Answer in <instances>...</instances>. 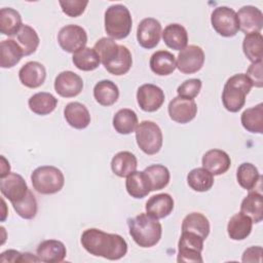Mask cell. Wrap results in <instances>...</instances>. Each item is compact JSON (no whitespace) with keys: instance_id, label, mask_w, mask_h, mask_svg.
I'll return each instance as SVG.
<instances>
[{"instance_id":"6da1fadb","label":"cell","mask_w":263,"mask_h":263,"mask_svg":"<svg viewBox=\"0 0 263 263\" xmlns=\"http://www.w3.org/2000/svg\"><path fill=\"white\" fill-rule=\"evenodd\" d=\"M80 242L90 255L108 260H119L127 253V243L121 235L107 233L98 228L84 230Z\"/></svg>"},{"instance_id":"7a4b0ae2","label":"cell","mask_w":263,"mask_h":263,"mask_svg":"<svg viewBox=\"0 0 263 263\" xmlns=\"http://www.w3.org/2000/svg\"><path fill=\"white\" fill-rule=\"evenodd\" d=\"M129 235L141 248H151L158 243L162 234V226L158 220L146 213H141L127 220Z\"/></svg>"},{"instance_id":"3957f363","label":"cell","mask_w":263,"mask_h":263,"mask_svg":"<svg viewBox=\"0 0 263 263\" xmlns=\"http://www.w3.org/2000/svg\"><path fill=\"white\" fill-rule=\"evenodd\" d=\"M252 88V83L243 73H238L227 79L222 91L224 108L232 113L238 112L246 103V97Z\"/></svg>"},{"instance_id":"277c9868","label":"cell","mask_w":263,"mask_h":263,"mask_svg":"<svg viewBox=\"0 0 263 263\" xmlns=\"http://www.w3.org/2000/svg\"><path fill=\"white\" fill-rule=\"evenodd\" d=\"M105 31L112 39L126 38L133 26L128 8L122 4H113L105 11Z\"/></svg>"},{"instance_id":"5b68a950","label":"cell","mask_w":263,"mask_h":263,"mask_svg":"<svg viewBox=\"0 0 263 263\" xmlns=\"http://www.w3.org/2000/svg\"><path fill=\"white\" fill-rule=\"evenodd\" d=\"M31 182L35 191L48 195L62 190L65 184V177L60 168L53 165H42L33 171Z\"/></svg>"},{"instance_id":"8992f818","label":"cell","mask_w":263,"mask_h":263,"mask_svg":"<svg viewBox=\"0 0 263 263\" xmlns=\"http://www.w3.org/2000/svg\"><path fill=\"white\" fill-rule=\"evenodd\" d=\"M135 133L137 144L145 154L153 155L159 152L163 137L158 124L151 120H143L138 124Z\"/></svg>"},{"instance_id":"52a82bcc","label":"cell","mask_w":263,"mask_h":263,"mask_svg":"<svg viewBox=\"0 0 263 263\" xmlns=\"http://www.w3.org/2000/svg\"><path fill=\"white\" fill-rule=\"evenodd\" d=\"M204 239L192 232L182 231L178 242V256L179 263H196L203 262L201 252L203 249Z\"/></svg>"},{"instance_id":"ba28073f","label":"cell","mask_w":263,"mask_h":263,"mask_svg":"<svg viewBox=\"0 0 263 263\" xmlns=\"http://www.w3.org/2000/svg\"><path fill=\"white\" fill-rule=\"evenodd\" d=\"M214 30L222 37H233L239 30L238 18L234 9L228 6H218L211 14Z\"/></svg>"},{"instance_id":"9c48e42d","label":"cell","mask_w":263,"mask_h":263,"mask_svg":"<svg viewBox=\"0 0 263 263\" xmlns=\"http://www.w3.org/2000/svg\"><path fill=\"white\" fill-rule=\"evenodd\" d=\"M58 42L67 52L75 53L84 48L87 43L86 31L78 25H66L58 33Z\"/></svg>"},{"instance_id":"30bf717a","label":"cell","mask_w":263,"mask_h":263,"mask_svg":"<svg viewBox=\"0 0 263 263\" xmlns=\"http://www.w3.org/2000/svg\"><path fill=\"white\" fill-rule=\"evenodd\" d=\"M177 68L183 74L198 72L204 64V52L198 45H187L177 57Z\"/></svg>"},{"instance_id":"8fae6325","label":"cell","mask_w":263,"mask_h":263,"mask_svg":"<svg viewBox=\"0 0 263 263\" xmlns=\"http://www.w3.org/2000/svg\"><path fill=\"white\" fill-rule=\"evenodd\" d=\"M0 191L11 204L22 201L27 195L29 188L24 178L16 173H9L0 180Z\"/></svg>"},{"instance_id":"7c38bea8","label":"cell","mask_w":263,"mask_h":263,"mask_svg":"<svg viewBox=\"0 0 263 263\" xmlns=\"http://www.w3.org/2000/svg\"><path fill=\"white\" fill-rule=\"evenodd\" d=\"M161 33L162 30L159 21L154 17L143 18L137 29L138 43L146 49L154 48L160 41Z\"/></svg>"},{"instance_id":"4fadbf2b","label":"cell","mask_w":263,"mask_h":263,"mask_svg":"<svg viewBox=\"0 0 263 263\" xmlns=\"http://www.w3.org/2000/svg\"><path fill=\"white\" fill-rule=\"evenodd\" d=\"M137 102L145 112H155L164 103L163 90L152 83H145L137 90Z\"/></svg>"},{"instance_id":"5bb4252c","label":"cell","mask_w":263,"mask_h":263,"mask_svg":"<svg viewBox=\"0 0 263 263\" xmlns=\"http://www.w3.org/2000/svg\"><path fill=\"white\" fill-rule=\"evenodd\" d=\"M170 118L181 124H185L194 119L197 113V105L194 100L183 97L174 98L167 107Z\"/></svg>"},{"instance_id":"9a60e30c","label":"cell","mask_w":263,"mask_h":263,"mask_svg":"<svg viewBox=\"0 0 263 263\" xmlns=\"http://www.w3.org/2000/svg\"><path fill=\"white\" fill-rule=\"evenodd\" d=\"M82 78L72 71H63L54 79V90L63 98H74L82 91Z\"/></svg>"},{"instance_id":"2e32d148","label":"cell","mask_w":263,"mask_h":263,"mask_svg":"<svg viewBox=\"0 0 263 263\" xmlns=\"http://www.w3.org/2000/svg\"><path fill=\"white\" fill-rule=\"evenodd\" d=\"M239 30L248 35L251 33L260 32L263 28V13L262 11L253 6V5H245L236 12Z\"/></svg>"},{"instance_id":"e0dca14e","label":"cell","mask_w":263,"mask_h":263,"mask_svg":"<svg viewBox=\"0 0 263 263\" xmlns=\"http://www.w3.org/2000/svg\"><path fill=\"white\" fill-rule=\"evenodd\" d=\"M46 78L45 67L36 61L26 63L18 71V79L23 85L29 88L41 86Z\"/></svg>"},{"instance_id":"ac0fdd59","label":"cell","mask_w":263,"mask_h":263,"mask_svg":"<svg viewBox=\"0 0 263 263\" xmlns=\"http://www.w3.org/2000/svg\"><path fill=\"white\" fill-rule=\"evenodd\" d=\"M202 167L213 176L225 174L231 165L230 156L221 149H211L206 151L201 159Z\"/></svg>"},{"instance_id":"d6986e66","label":"cell","mask_w":263,"mask_h":263,"mask_svg":"<svg viewBox=\"0 0 263 263\" xmlns=\"http://www.w3.org/2000/svg\"><path fill=\"white\" fill-rule=\"evenodd\" d=\"M36 255L41 262L60 263L66 258L67 249L58 239H46L38 245Z\"/></svg>"},{"instance_id":"ffe728a7","label":"cell","mask_w":263,"mask_h":263,"mask_svg":"<svg viewBox=\"0 0 263 263\" xmlns=\"http://www.w3.org/2000/svg\"><path fill=\"white\" fill-rule=\"evenodd\" d=\"M146 214L159 220L171 215L174 210V199L168 193H158L152 195L145 205Z\"/></svg>"},{"instance_id":"44dd1931","label":"cell","mask_w":263,"mask_h":263,"mask_svg":"<svg viewBox=\"0 0 263 263\" xmlns=\"http://www.w3.org/2000/svg\"><path fill=\"white\" fill-rule=\"evenodd\" d=\"M67 123L76 129H84L90 123V114L87 108L79 102H71L64 109Z\"/></svg>"},{"instance_id":"7402d4cb","label":"cell","mask_w":263,"mask_h":263,"mask_svg":"<svg viewBox=\"0 0 263 263\" xmlns=\"http://www.w3.org/2000/svg\"><path fill=\"white\" fill-rule=\"evenodd\" d=\"M150 69L159 76H167L172 74L176 68V57L167 50H157L150 58Z\"/></svg>"},{"instance_id":"603a6c76","label":"cell","mask_w":263,"mask_h":263,"mask_svg":"<svg viewBox=\"0 0 263 263\" xmlns=\"http://www.w3.org/2000/svg\"><path fill=\"white\" fill-rule=\"evenodd\" d=\"M253 227V221L241 212L234 214L228 221L227 233L233 240H243L247 238Z\"/></svg>"},{"instance_id":"cb8c5ba5","label":"cell","mask_w":263,"mask_h":263,"mask_svg":"<svg viewBox=\"0 0 263 263\" xmlns=\"http://www.w3.org/2000/svg\"><path fill=\"white\" fill-rule=\"evenodd\" d=\"M165 45L174 50H182L187 46L188 33L180 24L167 25L161 33Z\"/></svg>"},{"instance_id":"d4e9b609","label":"cell","mask_w":263,"mask_h":263,"mask_svg":"<svg viewBox=\"0 0 263 263\" xmlns=\"http://www.w3.org/2000/svg\"><path fill=\"white\" fill-rule=\"evenodd\" d=\"M24 51L14 39H5L0 43V66L3 69H10L20 63Z\"/></svg>"},{"instance_id":"484cf974","label":"cell","mask_w":263,"mask_h":263,"mask_svg":"<svg viewBox=\"0 0 263 263\" xmlns=\"http://www.w3.org/2000/svg\"><path fill=\"white\" fill-rule=\"evenodd\" d=\"M93 98L100 105L109 107L115 104L119 98L118 86L111 80H101L93 86Z\"/></svg>"},{"instance_id":"4316f807","label":"cell","mask_w":263,"mask_h":263,"mask_svg":"<svg viewBox=\"0 0 263 263\" xmlns=\"http://www.w3.org/2000/svg\"><path fill=\"white\" fill-rule=\"evenodd\" d=\"M240 212L247 215L253 223H260L263 220V195L251 190L240 203Z\"/></svg>"},{"instance_id":"83f0119b","label":"cell","mask_w":263,"mask_h":263,"mask_svg":"<svg viewBox=\"0 0 263 263\" xmlns=\"http://www.w3.org/2000/svg\"><path fill=\"white\" fill-rule=\"evenodd\" d=\"M138 160L135 154L129 151H120L116 153L111 160L112 172L120 178L127 177L137 170Z\"/></svg>"},{"instance_id":"f1b7e54d","label":"cell","mask_w":263,"mask_h":263,"mask_svg":"<svg viewBox=\"0 0 263 263\" xmlns=\"http://www.w3.org/2000/svg\"><path fill=\"white\" fill-rule=\"evenodd\" d=\"M150 191L161 190L167 186L171 179L170 171L162 164H152L143 171Z\"/></svg>"},{"instance_id":"f546056e","label":"cell","mask_w":263,"mask_h":263,"mask_svg":"<svg viewBox=\"0 0 263 263\" xmlns=\"http://www.w3.org/2000/svg\"><path fill=\"white\" fill-rule=\"evenodd\" d=\"M113 127L120 135H129L136 130L139 122L137 113L128 108L118 110L113 116Z\"/></svg>"},{"instance_id":"4dcf8cb0","label":"cell","mask_w":263,"mask_h":263,"mask_svg":"<svg viewBox=\"0 0 263 263\" xmlns=\"http://www.w3.org/2000/svg\"><path fill=\"white\" fill-rule=\"evenodd\" d=\"M28 105L33 113L44 116L50 114L55 109L58 99L50 92H37L30 97Z\"/></svg>"},{"instance_id":"1f68e13d","label":"cell","mask_w":263,"mask_h":263,"mask_svg":"<svg viewBox=\"0 0 263 263\" xmlns=\"http://www.w3.org/2000/svg\"><path fill=\"white\" fill-rule=\"evenodd\" d=\"M210 222L208 218L198 212L188 214L182 222V231H188L201 236L204 240L210 234Z\"/></svg>"},{"instance_id":"d6a6232c","label":"cell","mask_w":263,"mask_h":263,"mask_svg":"<svg viewBox=\"0 0 263 263\" xmlns=\"http://www.w3.org/2000/svg\"><path fill=\"white\" fill-rule=\"evenodd\" d=\"M240 122L243 128L252 134L263 133V103L246 109L241 116Z\"/></svg>"},{"instance_id":"836d02e7","label":"cell","mask_w":263,"mask_h":263,"mask_svg":"<svg viewBox=\"0 0 263 263\" xmlns=\"http://www.w3.org/2000/svg\"><path fill=\"white\" fill-rule=\"evenodd\" d=\"M22 27V16L18 11L11 7H4L0 9V31L3 35H17Z\"/></svg>"},{"instance_id":"e575fe53","label":"cell","mask_w":263,"mask_h":263,"mask_svg":"<svg viewBox=\"0 0 263 263\" xmlns=\"http://www.w3.org/2000/svg\"><path fill=\"white\" fill-rule=\"evenodd\" d=\"M188 186L197 192L209 191L214 185L213 175L203 167H195L187 175Z\"/></svg>"},{"instance_id":"d590c367","label":"cell","mask_w":263,"mask_h":263,"mask_svg":"<svg viewBox=\"0 0 263 263\" xmlns=\"http://www.w3.org/2000/svg\"><path fill=\"white\" fill-rule=\"evenodd\" d=\"M261 176L255 164L251 162H243L239 164L236 171V180L239 186L248 191L255 189Z\"/></svg>"},{"instance_id":"8d00e7d4","label":"cell","mask_w":263,"mask_h":263,"mask_svg":"<svg viewBox=\"0 0 263 263\" xmlns=\"http://www.w3.org/2000/svg\"><path fill=\"white\" fill-rule=\"evenodd\" d=\"M245 55L252 63L262 61L263 58V37L260 32L251 33L245 36L242 41Z\"/></svg>"},{"instance_id":"74e56055","label":"cell","mask_w":263,"mask_h":263,"mask_svg":"<svg viewBox=\"0 0 263 263\" xmlns=\"http://www.w3.org/2000/svg\"><path fill=\"white\" fill-rule=\"evenodd\" d=\"M72 61L74 66L81 71H93L101 64V60L97 51L93 48L86 46L73 53Z\"/></svg>"},{"instance_id":"f35d334b","label":"cell","mask_w":263,"mask_h":263,"mask_svg":"<svg viewBox=\"0 0 263 263\" xmlns=\"http://www.w3.org/2000/svg\"><path fill=\"white\" fill-rule=\"evenodd\" d=\"M125 188L127 193L134 198H143L151 192L143 171H135L128 175L125 181Z\"/></svg>"},{"instance_id":"ab89813d","label":"cell","mask_w":263,"mask_h":263,"mask_svg":"<svg viewBox=\"0 0 263 263\" xmlns=\"http://www.w3.org/2000/svg\"><path fill=\"white\" fill-rule=\"evenodd\" d=\"M133 65V58L129 49L124 45H119L118 55L105 69L112 75L120 76L126 74Z\"/></svg>"},{"instance_id":"60d3db41","label":"cell","mask_w":263,"mask_h":263,"mask_svg":"<svg viewBox=\"0 0 263 263\" xmlns=\"http://www.w3.org/2000/svg\"><path fill=\"white\" fill-rule=\"evenodd\" d=\"M93 49L97 51L103 66L106 67L118 55L119 44H117L112 38L103 37L95 43Z\"/></svg>"},{"instance_id":"b9f144b4","label":"cell","mask_w":263,"mask_h":263,"mask_svg":"<svg viewBox=\"0 0 263 263\" xmlns=\"http://www.w3.org/2000/svg\"><path fill=\"white\" fill-rule=\"evenodd\" d=\"M16 39L17 43L24 51V55H30L34 53L40 42L37 32L29 25H23L16 35Z\"/></svg>"},{"instance_id":"7bdbcfd3","label":"cell","mask_w":263,"mask_h":263,"mask_svg":"<svg viewBox=\"0 0 263 263\" xmlns=\"http://www.w3.org/2000/svg\"><path fill=\"white\" fill-rule=\"evenodd\" d=\"M12 206H13V210L16 212V214L23 219L31 220L36 217L37 209H38L37 200L35 195L30 189L27 195L25 196V198L22 201L12 204Z\"/></svg>"},{"instance_id":"ee69618b","label":"cell","mask_w":263,"mask_h":263,"mask_svg":"<svg viewBox=\"0 0 263 263\" xmlns=\"http://www.w3.org/2000/svg\"><path fill=\"white\" fill-rule=\"evenodd\" d=\"M202 82L198 78H190L181 83L177 88V93L179 97L186 99H194L198 96L201 89Z\"/></svg>"},{"instance_id":"f6af8a7d","label":"cell","mask_w":263,"mask_h":263,"mask_svg":"<svg viewBox=\"0 0 263 263\" xmlns=\"http://www.w3.org/2000/svg\"><path fill=\"white\" fill-rule=\"evenodd\" d=\"M0 262H13V263H21V262H40V259L37 255H33L31 253H21L15 250H7L2 252L0 255Z\"/></svg>"},{"instance_id":"bcb514c9","label":"cell","mask_w":263,"mask_h":263,"mask_svg":"<svg viewBox=\"0 0 263 263\" xmlns=\"http://www.w3.org/2000/svg\"><path fill=\"white\" fill-rule=\"evenodd\" d=\"M59 4H60L63 12L66 15L71 16V17H77L84 12V10L88 4V1L87 0H85V1H82V0L63 1V0H60Z\"/></svg>"},{"instance_id":"7dc6e473","label":"cell","mask_w":263,"mask_h":263,"mask_svg":"<svg viewBox=\"0 0 263 263\" xmlns=\"http://www.w3.org/2000/svg\"><path fill=\"white\" fill-rule=\"evenodd\" d=\"M262 65L263 62H255L252 63L246 73V76L249 78L250 82L252 83V86L255 87H262L263 86V74H262Z\"/></svg>"},{"instance_id":"c3c4849f","label":"cell","mask_w":263,"mask_h":263,"mask_svg":"<svg viewBox=\"0 0 263 263\" xmlns=\"http://www.w3.org/2000/svg\"><path fill=\"white\" fill-rule=\"evenodd\" d=\"M262 253H263L262 247L260 246L251 247L243 252L241 261L242 262H261Z\"/></svg>"}]
</instances>
